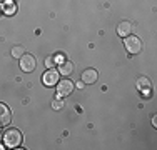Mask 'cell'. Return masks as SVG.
<instances>
[{"label":"cell","instance_id":"7a4b0ae2","mask_svg":"<svg viewBox=\"0 0 157 150\" xmlns=\"http://www.w3.org/2000/svg\"><path fill=\"white\" fill-rule=\"evenodd\" d=\"M124 45H125V48L130 52V54H140L142 52V40L139 39V37H136V35H127V37H124Z\"/></svg>","mask_w":157,"mask_h":150},{"label":"cell","instance_id":"277c9868","mask_svg":"<svg viewBox=\"0 0 157 150\" xmlns=\"http://www.w3.org/2000/svg\"><path fill=\"white\" fill-rule=\"evenodd\" d=\"M35 67H37V60L32 54H24L20 57V69L24 70V72L30 73L35 70Z\"/></svg>","mask_w":157,"mask_h":150},{"label":"cell","instance_id":"9c48e42d","mask_svg":"<svg viewBox=\"0 0 157 150\" xmlns=\"http://www.w3.org/2000/svg\"><path fill=\"white\" fill-rule=\"evenodd\" d=\"M72 72H74V63H72V62H69V60H63V62L59 63V73H62L63 77H69Z\"/></svg>","mask_w":157,"mask_h":150},{"label":"cell","instance_id":"ba28073f","mask_svg":"<svg viewBox=\"0 0 157 150\" xmlns=\"http://www.w3.org/2000/svg\"><path fill=\"white\" fill-rule=\"evenodd\" d=\"M132 30H134V24H132V22H129V20H124V22H121V24L117 25V33L121 37L130 35Z\"/></svg>","mask_w":157,"mask_h":150},{"label":"cell","instance_id":"4fadbf2b","mask_svg":"<svg viewBox=\"0 0 157 150\" xmlns=\"http://www.w3.org/2000/svg\"><path fill=\"white\" fill-rule=\"evenodd\" d=\"M62 107H63V103H62L60 99H54V100H52V108H54V110H60Z\"/></svg>","mask_w":157,"mask_h":150},{"label":"cell","instance_id":"30bf717a","mask_svg":"<svg viewBox=\"0 0 157 150\" xmlns=\"http://www.w3.org/2000/svg\"><path fill=\"white\" fill-rule=\"evenodd\" d=\"M2 9H3V13H5V15H15V12H17V3L12 2V0H5V2H3V5H2Z\"/></svg>","mask_w":157,"mask_h":150},{"label":"cell","instance_id":"6da1fadb","mask_svg":"<svg viewBox=\"0 0 157 150\" xmlns=\"http://www.w3.org/2000/svg\"><path fill=\"white\" fill-rule=\"evenodd\" d=\"M24 142V135L18 129H9L3 133V144L9 148H18Z\"/></svg>","mask_w":157,"mask_h":150},{"label":"cell","instance_id":"5b68a950","mask_svg":"<svg viewBox=\"0 0 157 150\" xmlns=\"http://www.w3.org/2000/svg\"><path fill=\"white\" fill-rule=\"evenodd\" d=\"M59 80H60V78H59V70H55V69H48L47 72L42 75V82H44V85H47V87L57 85Z\"/></svg>","mask_w":157,"mask_h":150},{"label":"cell","instance_id":"e0dca14e","mask_svg":"<svg viewBox=\"0 0 157 150\" xmlns=\"http://www.w3.org/2000/svg\"><path fill=\"white\" fill-rule=\"evenodd\" d=\"M0 2H5V0H0Z\"/></svg>","mask_w":157,"mask_h":150},{"label":"cell","instance_id":"5bb4252c","mask_svg":"<svg viewBox=\"0 0 157 150\" xmlns=\"http://www.w3.org/2000/svg\"><path fill=\"white\" fill-rule=\"evenodd\" d=\"M75 85H77V87H78V88H84V85H85V84H84V82H82V80H78V82H77V84H75Z\"/></svg>","mask_w":157,"mask_h":150},{"label":"cell","instance_id":"7c38bea8","mask_svg":"<svg viewBox=\"0 0 157 150\" xmlns=\"http://www.w3.org/2000/svg\"><path fill=\"white\" fill-rule=\"evenodd\" d=\"M55 63H57V60H55L54 55H48V57L45 58V67H48V69H54Z\"/></svg>","mask_w":157,"mask_h":150},{"label":"cell","instance_id":"8992f818","mask_svg":"<svg viewBox=\"0 0 157 150\" xmlns=\"http://www.w3.org/2000/svg\"><path fill=\"white\" fill-rule=\"evenodd\" d=\"M10 120H12V110H10V107L0 102V127L9 125Z\"/></svg>","mask_w":157,"mask_h":150},{"label":"cell","instance_id":"52a82bcc","mask_svg":"<svg viewBox=\"0 0 157 150\" xmlns=\"http://www.w3.org/2000/svg\"><path fill=\"white\" fill-rule=\"evenodd\" d=\"M82 82H84L85 85H90V84H95L97 78H99V73H97V70L94 69H85L84 72H82Z\"/></svg>","mask_w":157,"mask_h":150},{"label":"cell","instance_id":"3957f363","mask_svg":"<svg viewBox=\"0 0 157 150\" xmlns=\"http://www.w3.org/2000/svg\"><path fill=\"white\" fill-rule=\"evenodd\" d=\"M57 93H59V97H69L70 93L74 92V88H75V84H74L72 80H69V78H63V80H59L57 82Z\"/></svg>","mask_w":157,"mask_h":150},{"label":"cell","instance_id":"2e32d148","mask_svg":"<svg viewBox=\"0 0 157 150\" xmlns=\"http://www.w3.org/2000/svg\"><path fill=\"white\" fill-rule=\"evenodd\" d=\"M3 148H5V147H3V145H2V144H0V150H3Z\"/></svg>","mask_w":157,"mask_h":150},{"label":"cell","instance_id":"9a60e30c","mask_svg":"<svg viewBox=\"0 0 157 150\" xmlns=\"http://www.w3.org/2000/svg\"><path fill=\"white\" fill-rule=\"evenodd\" d=\"M157 117H155V115H154V117H152V123H154V127H157V120H155Z\"/></svg>","mask_w":157,"mask_h":150},{"label":"cell","instance_id":"8fae6325","mask_svg":"<svg viewBox=\"0 0 157 150\" xmlns=\"http://www.w3.org/2000/svg\"><path fill=\"white\" fill-rule=\"evenodd\" d=\"M24 54H25V50H24V47H22V45H15V47L12 48V57L13 58H20Z\"/></svg>","mask_w":157,"mask_h":150}]
</instances>
